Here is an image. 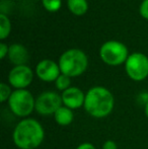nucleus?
Instances as JSON below:
<instances>
[{
	"label": "nucleus",
	"instance_id": "dca6fc26",
	"mask_svg": "<svg viewBox=\"0 0 148 149\" xmlns=\"http://www.w3.org/2000/svg\"><path fill=\"white\" fill-rule=\"evenodd\" d=\"M42 3L45 9L50 12L58 11L62 6L61 0H42Z\"/></svg>",
	"mask_w": 148,
	"mask_h": 149
},
{
	"label": "nucleus",
	"instance_id": "a211bd4d",
	"mask_svg": "<svg viewBox=\"0 0 148 149\" xmlns=\"http://www.w3.org/2000/svg\"><path fill=\"white\" fill-rule=\"evenodd\" d=\"M139 11H140L142 17L148 19V0H143L140 5V8H139Z\"/></svg>",
	"mask_w": 148,
	"mask_h": 149
},
{
	"label": "nucleus",
	"instance_id": "f3484780",
	"mask_svg": "<svg viewBox=\"0 0 148 149\" xmlns=\"http://www.w3.org/2000/svg\"><path fill=\"white\" fill-rule=\"evenodd\" d=\"M12 94V90L8 84L5 82L0 83V102L3 104L5 102H8L10 95Z\"/></svg>",
	"mask_w": 148,
	"mask_h": 149
},
{
	"label": "nucleus",
	"instance_id": "412c9836",
	"mask_svg": "<svg viewBox=\"0 0 148 149\" xmlns=\"http://www.w3.org/2000/svg\"><path fill=\"white\" fill-rule=\"evenodd\" d=\"M103 149H118L117 143L113 140H107V141L104 142L103 144Z\"/></svg>",
	"mask_w": 148,
	"mask_h": 149
},
{
	"label": "nucleus",
	"instance_id": "f03ea898",
	"mask_svg": "<svg viewBox=\"0 0 148 149\" xmlns=\"http://www.w3.org/2000/svg\"><path fill=\"white\" fill-rule=\"evenodd\" d=\"M115 107V97L111 90L104 86H93L85 93V112L95 119H104L111 115Z\"/></svg>",
	"mask_w": 148,
	"mask_h": 149
},
{
	"label": "nucleus",
	"instance_id": "423d86ee",
	"mask_svg": "<svg viewBox=\"0 0 148 149\" xmlns=\"http://www.w3.org/2000/svg\"><path fill=\"white\" fill-rule=\"evenodd\" d=\"M125 70L134 81H142L148 76V57L143 53H132L125 63Z\"/></svg>",
	"mask_w": 148,
	"mask_h": 149
},
{
	"label": "nucleus",
	"instance_id": "5701e85b",
	"mask_svg": "<svg viewBox=\"0 0 148 149\" xmlns=\"http://www.w3.org/2000/svg\"><path fill=\"white\" fill-rule=\"evenodd\" d=\"M144 113H145V116H146L147 119H148V102H147V104L144 106Z\"/></svg>",
	"mask_w": 148,
	"mask_h": 149
},
{
	"label": "nucleus",
	"instance_id": "20e7f679",
	"mask_svg": "<svg viewBox=\"0 0 148 149\" xmlns=\"http://www.w3.org/2000/svg\"><path fill=\"white\" fill-rule=\"evenodd\" d=\"M7 102L10 112L18 118H28L36 111V98L28 89L13 90Z\"/></svg>",
	"mask_w": 148,
	"mask_h": 149
},
{
	"label": "nucleus",
	"instance_id": "6ab92c4d",
	"mask_svg": "<svg viewBox=\"0 0 148 149\" xmlns=\"http://www.w3.org/2000/svg\"><path fill=\"white\" fill-rule=\"evenodd\" d=\"M137 100L139 102V104L144 107L148 102V92L143 91V92H141V93H139L138 96H137Z\"/></svg>",
	"mask_w": 148,
	"mask_h": 149
},
{
	"label": "nucleus",
	"instance_id": "39448f33",
	"mask_svg": "<svg viewBox=\"0 0 148 149\" xmlns=\"http://www.w3.org/2000/svg\"><path fill=\"white\" fill-rule=\"evenodd\" d=\"M99 56L104 63L109 66H119L126 63L129 57L128 49L118 41H108L99 49Z\"/></svg>",
	"mask_w": 148,
	"mask_h": 149
},
{
	"label": "nucleus",
	"instance_id": "9d476101",
	"mask_svg": "<svg viewBox=\"0 0 148 149\" xmlns=\"http://www.w3.org/2000/svg\"><path fill=\"white\" fill-rule=\"evenodd\" d=\"M63 106L71 109V110H78L84 106L85 93L80 88L76 86H71L61 93Z\"/></svg>",
	"mask_w": 148,
	"mask_h": 149
},
{
	"label": "nucleus",
	"instance_id": "ddd939ff",
	"mask_svg": "<svg viewBox=\"0 0 148 149\" xmlns=\"http://www.w3.org/2000/svg\"><path fill=\"white\" fill-rule=\"evenodd\" d=\"M69 10L77 16L83 15L88 10V3L86 0H67Z\"/></svg>",
	"mask_w": 148,
	"mask_h": 149
},
{
	"label": "nucleus",
	"instance_id": "4468645a",
	"mask_svg": "<svg viewBox=\"0 0 148 149\" xmlns=\"http://www.w3.org/2000/svg\"><path fill=\"white\" fill-rule=\"evenodd\" d=\"M10 31H11V24L9 18L4 13H1L0 14V39H6L9 36Z\"/></svg>",
	"mask_w": 148,
	"mask_h": 149
},
{
	"label": "nucleus",
	"instance_id": "1a4fd4ad",
	"mask_svg": "<svg viewBox=\"0 0 148 149\" xmlns=\"http://www.w3.org/2000/svg\"><path fill=\"white\" fill-rule=\"evenodd\" d=\"M36 74L42 81L55 82L56 79L61 75V70L59 64H57L55 61L45 59L38 63L36 66Z\"/></svg>",
	"mask_w": 148,
	"mask_h": 149
},
{
	"label": "nucleus",
	"instance_id": "7ed1b4c3",
	"mask_svg": "<svg viewBox=\"0 0 148 149\" xmlns=\"http://www.w3.org/2000/svg\"><path fill=\"white\" fill-rule=\"evenodd\" d=\"M61 73L69 77H77L86 71L88 58L86 54L79 49H70L64 52L59 58Z\"/></svg>",
	"mask_w": 148,
	"mask_h": 149
},
{
	"label": "nucleus",
	"instance_id": "0eeeda50",
	"mask_svg": "<svg viewBox=\"0 0 148 149\" xmlns=\"http://www.w3.org/2000/svg\"><path fill=\"white\" fill-rule=\"evenodd\" d=\"M62 106L61 94L53 90H46L36 98V112L41 116H54Z\"/></svg>",
	"mask_w": 148,
	"mask_h": 149
},
{
	"label": "nucleus",
	"instance_id": "aec40b11",
	"mask_svg": "<svg viewBox=\"0 0 148 149\" xmlns=\"http://www.w3.org/2000/svg\"><path fill=\"white\" fill-rule=\"evenodd\" d=\"M8 50H9V47H8L6 44L1 43L0 44V59H4L6 55H8Z\"/></svg>",
	"mask_w": 148,
	"mask_h": 149
},
{
	"label": "nucleus",
	"instance_id": "2eb2a0df",
	"mask_svg": "<svg viewBox=\"0 0 148 149\" xmlns=\"http://www.w3.org/2000/svg\"><path fill=\"white\" fill-rule=\"evenodd\" d=\"M55 86H56V88L58 90H60V91H62V92L65 91L66 89L71 87V77L67 76V75H64L61 73V75L56 79Z\"/></svg>",
	"mask_w": 148,
	"mask_h": 149
},
{
	"label": "nucleus",
	"instance_id": "6e6552de",
	"mask_svg": "<svg viewBox=\"0 0 148 149\" xmlns=\"http://www.w3.org/2000/svg\"><path fill=\"white\" fill-rule=\"evenodd\" d=\"M34 79V72L28 65L14 66L8 74V82L15 89H26Z\"/></svg>",
	"mask_w": 148,
	"mask_h": 149
},
{
	"label": "nucleus",
	"instance_id": "f8f14e48",
	"mask_svg": "<svg viewBox=\"0 0 148 149\" xmlns=\"http://www.w3.org/2000/svg\"><path fill=\"white\" fill-rule=\"evenodd\" d=\"M54 120L59 126L66 127L72 124L74 120V113L73 110L67 108L65 106H62L57 112L54 114Z\"/></svg>",
	"mask_w": 148,
	"mask_h": 149
},
{
	"label": "nucleus",
	"instance_id": "f257e3e1",
	"mask_svg": "<svg viewBox=\"0 0 148 149\" xmlns=\"http://www.w3.org/2000/svg\"><path fill=\"white\" fill-rule=\"evenodd\" d=\"M45 139V130L38 120L22 119L12 132V141L19 149H36Z\"/></svg>",
	"mask_w": 148,
	"mask_h": 149
},
{
	"label": "nucleus",
	"instance_id": "4be33fe9",
	"mask_svg": "<svg viewBox=\"0 0 148 149\" xmlns=\"http://www.w3.org/2000/svg\"><path fill=\"white\" fill-rule=\"evenodd\" d=\"M76 149H97L95 146L92 143H89V142H83V143L79 144L76 147Z\"/></svg>",
	"mask_w": 148,
	"mask_h": 149
},
{
	"label": "nucleus",
	"instance_id": "9b49d317",
	"mask_svg": "<svg viewBox=\"0 0 148 149\" xmlns=\"http://www.w3.org/2000/svg\"><path fill=\"white\" fill-rule=\"evenodd\" d=\"M8 58L14 66L26 65L28 60V52L22 44H12L8 50Z\"/></svg>",
	"mask_w": 148,
	"mask_h": 149
}]
</instances>
